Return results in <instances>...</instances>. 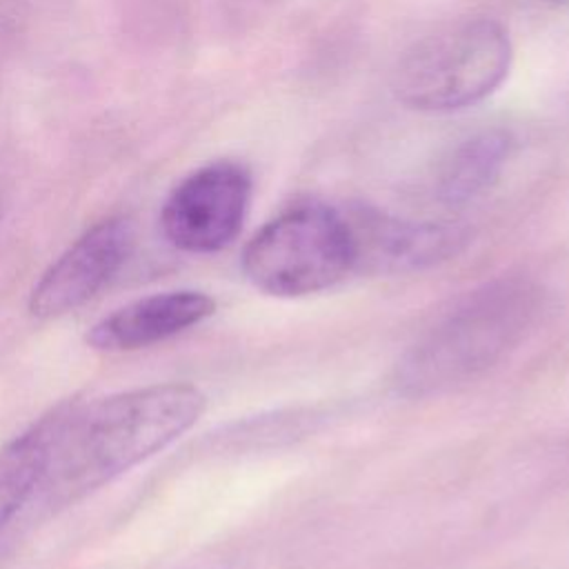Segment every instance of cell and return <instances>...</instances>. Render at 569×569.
<instances>
[{
  "label": "cell",
  "mask_w": 569,
  "mask_h": 569,
  "mask_svg": "<svg viewBox=\"0 0 569 569\" xmlns=\"http://www.w3.org/2000/svg\"><path fill=\"white\" fill-rule=\"evenodd\" d=\"M204 405L198 387L162 382L53 413L33 496L51 509L76 502L191 429Z\"/></svg>",
  "instance_id": "6da1fadb"
},
{
  "label": "cell",
  "mask_w": 569,
  "mask_h": 569,
  "mask_svg": "<svg viewBox=\"0 0 569 569\" xmlns=\"http://www.w3.org/2000/svg\"><path fill=\"white\" fill-rule=\"evenodd\" d=\"M542 307V287L520 276L469 291L409 347L398 365V389L431 396L478 378L527 338Z\"/></svg>",
  "instance_id": "7a4b0ae2"
},
{
  "label": "cell",
  "mask_w": 569,
  "mask_h": 569,
  "mask_svg": "<svg viewBox=\"0 0 569 569\" xmlns=\"http://www.w3.org/2000/svg\"><path fill=\"white\" fill-rule=\"evenodd\" d=\"M511 40L491 18H473L416 42L393 71L396 98L418 111L447 113L491 96L511 69Z\"/></svg>",
  "instance_id": "3957f363"
},
{
  "label": "cell",
  "mask_w": 569,
  "mask_h": 569,
  "mask_svg": "<svg viewBox=\"0 0 569 569\" xmlns=\"http://www.w3.org/2000/svg\"><path fill=\"white\" fill-rule=\"evenodd\" d=\"M242 271L271 296H307L356 271L347 213L325 202H298L271 218L242 251Z\"/></svg>",
  "instance_id": "277c9868"
},
{
  "label": "cell",
  "mask_w": 569,
  "mask_h": 569,
  "mask_svg": "<svg viewBox=\"0 0 569 569\" xmlns=\"http://www.w3.org/2000/svg\"><path fill=\"white\" fill-rule=\"evenodd\" d=\"M249 200V171L231 160L211 162L189 173L169 193L160 216L162 231L182 251H220L238 236Z\"/></svg>",
  "instance_id": "5b68a950"
},
{
  "label": "cell",
  "mask_w": 569,
  "mask_h": 569,
  "mask_svg": "<svg viewBox=\"0 0 569 569\" xmlns=\"http://www.w3.org/2000/svg\"><path fill=\"white\" fill-rule=\"evenodd\" d=\"M133 249V224L124 216L87 229L36 282L29 311L38 318L69 313L93 298L124 264Z\"/></svg>",
  "instance_id": "8992f818"
},
{
  "label": "cell",
  "mask_w": 569,
  "mask_h": 569,
  "mask_svg": "<svg viewBox=\"0 0 569 569\" xmlns=\"http://www.w3.org/2000/svg\"><path fill=\"white\" fill-rule=\"evenodd\" d=\"M356 271L398 273L447 260L465 244V233L451 224L411 222L371 209L347 213Z\"/></svg>",
  "instance_id": "52a82bcc"
},
{
  "label": "cell",
  "mask_w": 569,
  "mask_h": 569,
  "mask_svg": "<svg viewBox=\"0 0 569 569\" xmlns=\"http://www.w3.org/2000/svg\"><path fill=\"white\" fill-rule=\"evenodd\" d=\"M216 311V300L202 291L178 289L133 300L98 320L87 342L100 351H133L162 342Z\"/></svg>",
  "instance_id": "ba28073f"
},
{
  "label": "cell",
  "mask_w": 569,
  "mask_h": 569,
  "mask_svg": "<svg viewBox=\"0 0 569 569\" xmlns=\"http://www.w3.org/2000/svg\"><path fill=\"white\" fill-rule=\"evenodd\" d=\"M513 140L505 129H480L460 140L440 162L436 173V198L458 207L485 193L502 173Z\"/></svg>",
  "instance_id": "9c48e42d"
},
{
  "label": "cell",
  "mask_w": 569,
  "mask_h": 569,
  "mask_svg": "<svg viewBox=\"0 0 569 569\" xmlns=\"http://www.w3.org/2000/svg\"><path fill=\"white\" fill-rule=\"evenodd\" d=\"M47 458L44 420L0 449V529L33 498Z\"/></svg>",
  "instance_id": "30bf717a"
},
{
  "label": "cell",
  "mask_w": 569,
  "mask_h": 569,
  "mask_svg": "<svg viewBox=\"0 0 569 569\" xmlns=\"http://www.w3.org/2000/svg\"><path fill=\"white\" fill-rule=\"evenodd\" d=\"M549 2H569V0H549Z\"/></svg>",
  "instance_id": "8fae6325"
}]
</instances>
